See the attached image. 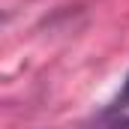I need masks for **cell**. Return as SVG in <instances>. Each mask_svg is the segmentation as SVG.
<instances>
[{
  "label": "cell",
  "instance_id": "obj_1",
  "mask_svg": "<svg viewBox=\"0 0 129 129\" xmlns=\"http://www.w3.org/2000/svg\"><path fill=\"white\" fill-rule=\"evenodd\" d=\"M129 108V75L123 78V84H120V93L114 96V102L108 105V114H120V111H126Z\"/></svg>",
  "mask_w": 129,
  "mask_h": 129
}]
</instances>
